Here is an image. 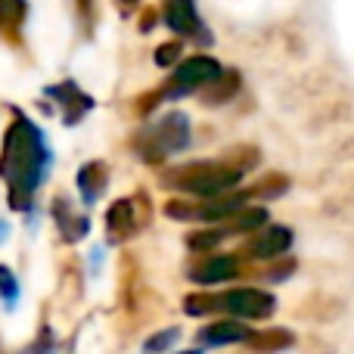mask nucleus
I'll list each match as a JSON object with an SVG mask.
<instances>
[{"mask_svg": "<svg viewBox=\"0 0 354 354\" xmlns=\"http://www.w3.org/2000/svg\"><path fill=\"white\" fill-rule=\"evenodd\" d=\"M224 236H227L224 230H199V233H193V236L187 239V245L193 252H212Z\"/></svg>", "mask_w": 354, "mask_h": 354, "instance_id": "nucleus-22", "label": "nucleus"}, {"mask_svg": "<svg viewBox=\"0 0 354 354\" xmlns=\"http://www.w3.org/2000/svg\"><path fill=\"white\" fill-rule=\"evenodd\" d=\"M277 301L270 292H261V289H230V292L218 295V311L230 314L236 320H268L274 314Z\"/></svg>", "mask_w": 354, "mask_h": 354, "instance_id": "nucleus-6", "label": "nucleus"}, {"mask_svg": "<svg viewBox=\"0 0 354 354\" xmlns=\"http://www.w3.org/2000/svg\"><path fill=\"white\" fill-rule=\"evenodd\" d=\"M249 342L255 345L258 351H280L283 345L292 342V336L283 330H274V333H261V336H249Z\"/></svg>", "mask_w": 354, "mask_h": 354, "instance_id": "nucleus-19", "label": "nucleus"}, {"mask_svg": "<svg viewBox=\"0 0 354 354\" xmlns=\"http://www.w3.org/2000/svg\"><path fill=\"white\" fill-rule=\"evenodd\" d=\"M25 12H28V0H0V31L12 35L25 22Z\"/></svg>", "mask_w": 354, "mask_h": 354, "instance_id": "nucleus-15", "label": "nucleus"}, {"mask_svg": "<svg viewBox=\"0 0 354 354\" xmlns=\"http://www.w3.org/2000/svg\"><path fill=\"white\" fill-rule=\"evenodd\" d=\"M6 233H10V230H6V221H0V243L6 239Z\"/></svg>", "mask_w": 354, "mask_h": 354, "instance_id": "nucleus-25", "label": "nucleus"}, {"mask_svg": "<svg viewBox=\"0 0 354 354\" xmlns=\"http://www.w3.org/2000/svg\"><path fill=\"white\" fill-rule=\"evenodd\" d=\"M106 187H109V168H106V162H87L78 171V193L84 199V205H93L106 193Z\"/></svg>", "mask_w": 354, "mask_h": 354, "instance_id": "nucleus-12", "label": "nucleus"}, {"mask_svg": "<svg viewBox=\"0 0 354 354\" xmlns=\"http://www.w3.org/2000/svg\"><path fill=\"white\" fill-rule=\"evenodd\" d=\"M50 162H53V156H50V143L44 131L31 118L16 112L3 134V149H0V177L6 183V196H10L12 208L22 212L31 205V196L37 193V187L47 177Z\"/></svg>", "mask_w": 354, "mask_h": 354, "instance_id": "nucleus-1", "label": "nucleus"}, {"mask_svg": "<svg viewBox=\"0 0 354 354\" xmlns=\"http://www.w3.org/2000/svg\"><path fill=\"white\" fill-rule=\"evenodd\" d=\"M249 326H243L239 320H214V324L202 326L199 330V342L202 345H236V342H249Z\"/></svg>", "mask_w": 354, "mask_h": 354, "instance_id": "nucleus-11", "label": "nucleus"}, {"mask_svg": "<svg viewBox=\"0 0 354 354\" xmlns=\"http://www.w3.org/2000/svg\"><path fill=\"white\" fill-rule=\"evenodd\" d=\"M289 245H292V230H289V227H280V224H270V227H261V230L243 245V252L249 258L268 261V258L286 255Z\"/></svg>", "mask_w": 354, "mask_h": 354, "instance_id": "nucleus-8", "label": "nucleus"}, {"mask_svg": "<svg viewBox=\"0 0 354 354\" xmlns=\"http://www.w3.org/2000/svg\"><path fill=\"white\" fill-rule=\"evenodd\" d=\"M44 93H47L50 100H56V106L62 109V122H66V124H78L81 118L93 109V100L87 97L78 84H72V81L53 84V87H47Z\"/></svg>", "mask_w": 354, "mask_h": 354, "instance_id": "nucleus-9", "label": "nucleus"}, {"mask_svg": "<svg viewBox=\"0 0 354 354\" xmlns=\"http://www.w3.org/2000/svg\"><path fill=\"white\" fill-rule=\"evenodd\" d=\"M177 53H180V44H162L159 47V53H156V62H159V66H171V62L177 59Z\"/></svg>", "mask_w": 354, "mask_h": 354, "instance_id": "nucleus-23", "label": "nucleus"}, {"mask_svg": "<svg viewBox=\"0 0 354 354\" xmlns=\"http://www.w3.org/2000/svg\"><path fill=\"white\" fill-rule=\"evenodd\" d=\"M224 75V68H221L218 59H212V56H189L187 62H180L177 66V72L171 75V81H168V87L162 93H156V97H149L147 109L149 106H156V100L159 97H183V93H196V91H205V87H212L214 81Z\"/></svg>", "mask_w": 354, "mask_h": 354, "instance_id": "nucleus-4", "label": "nucleus"}, {"mask_svg": "<svg viewBox=\"0 0 354 354\" xmlns=\"http://www.w3.org/2000/svg\"><path fill=\"white\" fill-rule=\"evenodd\" d=\"M243 177V168L233 165V162H189L180 165L174 171H168L165 183L177 187L189 196H202V199H212V196H224Z\"/></svg>", "mask_w": 354, "mask_h": 354, "instance_id": "nucleus-2", "label": "nucleus"}, {"mask_svg": "<svg viewBox=\"0 0 354 354\" xmlns=\"http://www.w3.org/2000/svg\"><path fill=\"white\" fill-rule=\"evenodd\" d=\"M239 274L236 258L230 255H208L189 268V280L202 283V286H214V283H227Z\"/></svg>", "mask_w": 354, "mask_h": 354, "instance_id": "nucleus-10", "label": "nucleus"}, {"mask_svg": "<svg viewBox=\"0 0 354 354\" xmlns=\"http://www.w3.org/2000/svg\"><path fill=\"white\" fill-rule=\"evenodd\" d=\"M177 354H202L199 348H189V351H177Z\"/></svg>", "mask_w": 354, "mask_h": 354, "instance_id": "nucleus-26", "label": "nucleus"}, {"mask_svg": "<svg viewBox=\"0 0 354 354\" xmlns=\"http://www.w3.org/2000/svg\"><path fill=\"white\" fill-rule=\"evenodd\" d=\"M122 3H137V0H122Z\"/></svg>", "mask_w": 354, "mask_h": 354, "instance_id": "nucleus-27", "label": "nucleus"}, {"mask_svg": "<svg viewBox=\"0 0 354 354\" xmlns=\"http://www.w3.org/2000/svg\"><path fill=\"white\" fill-rule=\"evenodd\" d=\"M189 147V118L183 112H168L162 115L156 124L143 128L134 140V149L140 159L147 162H159L171 153H180V149Z\"/></svg>", "mask_w": 354, "mask_h": 354, "instance_id": "nucleus-3", "label": "nucleus"}, {"mask_svg": "<svg viewBox=\"0 0 354 354\" xmlns=\"http://www.w3.org/2000/svg\"><path fill=\"white\" fill-rule=\"evenodd\" d=\"M162 16H165V25L180 37H193V41L208 44L205 25H202L199 12H196V0H165L162 3Z\"/></svg>", "mask_w": 354, "mask_h": 354, "instance_id": "nucleus-7", "label": "nucleus"}, {"mask_svg": "<svg viewBox=\"0 0 354 354\" xmlns=\"http://www.w3.org/2000/svg\"><path fill=\"white\" fill-rule=\"evenodd\" d=\"M0 301H3L6 311H12L19 301V280L6 264H0Z\"/></svg>", "mask_w": 354, "mask_h": 354, "instance_id": "nucleus-18", "label": "nucleus"}, {"mask_svg": "<svg viewBox=\"0 0 354 354\" xmlns=\"http://www.w3.org/2000/svg\"><path fill=\"white\" fill-rule=\"evenodd\" d=\"M245 193H224V196H212V199L202 202H168L165 212L171 218L180 221H208V224H218V221H230L233 214H239L245 208Z\"/></svg>", "mask_w": 354, "mask_h": 354, "instance_id": "nucleus-5", "label": "nucleus"}, {"mask_svg": "<svg viewBox=\"0 0 354 354\" xmlns=\"http://www.w3.org/2000/svg\"><path fill=\"white\" fill-rule=\"evenodd\" d=\"M183 311L193 314V317H202V314L218 311V295H187Z\"/></svg>", "mask_w": 354, "mask_h": 354, "instance_id": "nucleus-21", "label": "nucleus"}, {"mask_svg": "<svg viewBox=\"0 0 354 354\" xmlns=\"http://www.w3.org/2000/svg\"><path fill=\"white\" fill-rule=\"evenodd\" d=\"M180 339V330H162V333H156V336H149L147 342H143V351L147 354H165V351H171V345Z\"/></svg>", "mask_w": 354, "mask_h": 354, "instance_id": "nucleus-20", "label": "nucleus"}, {"mask_svg": "<svg viewBox=\"0 0 354 354\" xmlns=\"http://www.w3.org/2000/svg\"><path fill=\"white\" fill-rule=\"evenodd\" d=\"M268 221V212L264 208H243L239 214L230 218V227L224 233H249V230H258V227Z\"/></svg>", "mask_w": 354, "mask_h": 354, "instance_id": "nucleus-16", "label": "nucleus"}, {"mask_svg": "<svg viewBox=\"0 0 354 354\" xmlns=\"http://www.w3.org/2000/svg\"><path fill=\"white\" fill-rule=\"evenodd\" d=\"M53 218H56V224H59V233H62V239H66V243H78V239L87 236V230H91L87 214H78L66 199H56L53 202Z\"/></svg>", "mask_w": 354, "mask_h": 354, "instance_id": "nucleus-13", "label": "nucleus"}, {"mask_svg": "<svg viewBox=\"0 0 354 354\" xmlns=\"http://www.w3.org/2000/svg\"><path fill=\"white\" fill-rule=\"evenodd\" d=\"M106 224H109V233L115 239H124L134 233L137 227V218H134V202L131 199H122L115 202V205L109 208V214H106Z\"/></svg>", "mask_w": 354, "mask_h": 354, "instance_id": "nucleus-14", "label": "nucleus"}, {"mask_svg": "<svg viewBox=\"0 0 354 354\" xmlns=\"http://www.w3.org/2000/svg\"><path fill=\"white\" fill-rule=\"evenodd\" d=\"M25 354H53V336H50V333H44V336L37 339L31 348H25Z\"/></svg>", "mask_w": 354, "mask_h": 354, "instance_id": "nucleus-24", "label": "nucleus"}, {"mask_svg": "<svg viewBox=\"0 0 354 354\" xmlns=\"http://www.w3.org/2000/svg\"><path fill=\"white\" fill-rule=\"evenodd\" d=\"M236 87H239L236 75H221L212 87H205V100L212 106H218V103H224V100H230L233 93H236Z\"/></svg>", "mask_w": 354, "mask_h": 354, "instance_id": "nucleus-17", "label": "nucleus"}]
</instances>
